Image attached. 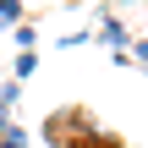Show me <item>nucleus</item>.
Returning a JSON list of instances; mask_svg holds the SVG:
<instances>
[{"mask_svg": "<svg viewBox=\"0 0 148 148\" xmlns=\"http://www.w3.org/2000/svg\"><path fill=\"white\" fill-rule=\"evenodd\" d=\"M27 143H33V137H27V126H16V121L0 132V148H27Z\"/></svg>", "mask_w": 148, "mask_h": 148, "instance_id": "obj_5", "label": "nucleus"}, {"mask_svg": "<svg viewBox=\"0 0 148 148\" xmlns=\"http://www.w3.org/2000/svg\"><path fill=\"white\" fill-rule=\"evenodd\" d=\"M5 126H11V121H5V110H0V132H5Z\"/></svg>", "mask_w": 148, "mask_h": 148, "instance_id": "obj_7", "label": "nucleus"}, {"mask_svg": "<svg viewBox=\"0 0 148 148\" xmlns=\"http://www.w3.org/2000/svg\"><path fill=\"white\" fill-rule=\"evenodd\" d=\"M16 99H22V82H16V77H11V82H0V110H5V115L16 110Z\"/></svg>", "mask_w": 148, "mask_h": 148, "instance_id": "obj_6", "label": "nucleus"}, {"mask_svg": "<svg viewBox=\"0 0 148 148\" xmlns=\"http://www.w3.org/2000/svg\"><path fill=\"white\" fill-rule=\"evenodd\" d=\"M22 22V0H0V33H11Z\"/></svg>", "mask_w": 148, "mask_h": 148, "instance_id": "obj_4", "label": "nucleus"}, {"mask_svg": "<svg viewBox=\"0 0 148 148\" xmlns=\"http://www.w3.org/2000/svg\"><path fill=\"white\" fill-rule=\"evenodd\" d=\"M93 38H99V44H104L110 55H121V49H132V27H126V22L115 16V11H104V16H99V27H93Z\"/></svg>", "mask_w": 148, "mask_h": 148, "instance_id": "obj_1", "label": "nucleus"}, {"mask_svg": "<svg viewBox=\"0 0 148 148\" xmlns=\"http://www.w3.org/2000/svg\"><path fill=\"white\" fill-rule=\"evenodd\" d=\"M33 71H38V49H22V55L11 60V77H16V82H27Z\"/></svg>", "mask_w": 148, "mask_h": 148, "instance_id": "obj_2", "label": "nucleus"}, {"mask_svg": "<svg viewBox=\"0 0 148 148\" xmlns=\"http://www.w3.org/2000/svg\"><path fill=\"white\" fill-rule=\"evenodd\" d=\"M11 44H16V49H38V27L16 22V27H11Z\"/></svg>", "mask_w": 148, "mask_h": 148, "instance_id": "obj_3", "label": "nucleus"}]
</instances>
